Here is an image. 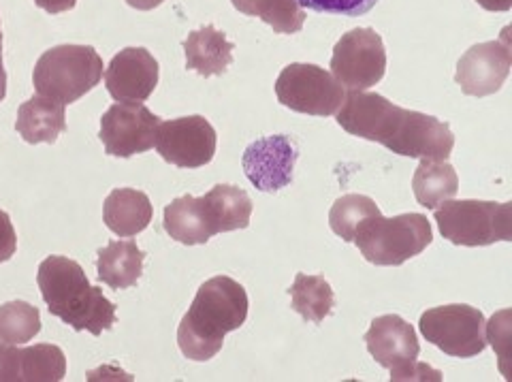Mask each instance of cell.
<instances>
[{"mask_svg":"<svg viewBox=\"0 0 512 382\" xmlns=\"http://www.w3.org/2000/svg\"><path fill=\"white\" fill-rule=\"evenodd\" d=\"M512 65L508 28L498 41L472 45L457 62L455 82L468 97H489L500 92Z\"/></svg>","mask_w":512,"mask_h":382,"instance_id":"obj_12","label":"cell"},{"mask_svg":"<svg viewBox=\"0 0 512 382\" xmlns=\"http://www.w3.org/2000/svg\"><path fill=\"white\" fill-rule=\"evenodd\" d=\"M154 208L150 197L137 188L111 190L103 205V220L118 237H135L150 227Z\"/></svg>","mask_w":512,"mask_h":382,"instance_id":"obj_16","label":"cell"},{"mask_svg":"<svg viewBox=\"0 0 512 382\" xmlns=\"http://www.w3.org/2000/svg\"><path fill=\"white\" fill-rule=\"evenodd\" d=\"M299 7L316 13L342 15V18H359L376 7L378 0H297Z\"/></svg>","mask_w":512,"mask_h":382,"instance_id":"obj_28","label":"cell"},{"mask_svg":"<svg viewBox=\"0 0 512 382\" xmlns=\"http://www.w3.org/2000/svg\"><path fill=\"white\" fill-rule=\"evenodd\" d=\"M288 295L293 299V310L314 325L323 323L335 308V293L323 276L297 274Z\"/></svg>","mask_w":512,"mask_h":382,"instance_id":"obj_23","label":"cell"},{"mask_svg":"<svg viewBox=\"0 0 512 382\" xmlns=\"http://www.w3.org/2000/svg\"><path fill=\"white\" fill-rule=\"evenodd\" d=\"M160 118L141 103H116L101 118V141L109 156L131 158L154 148Z\"/></svg>","mask_w":512,"mask_h":382,"instance_id":"obj_11","label":"cell"},{"mask_svg":"<svg viewBox=\"0 0 512 382\" xmlns=\"http://www.w3.org/2000/svg\"><path fill=\"white\" fill-rule=\"evenodd\" d=\"M15 250H18V235H15L9 214L0 210V263L13 259Z\"/></svg>","mask_w":512,"mask_h":382,"instance_id":"obj_30","label":"cell"},{"mask_svg":"<svg viewBox=\"0 0 512 382\" xmlns=\"http://www.w3.org/2000/svg\"><path fill=\"white\" fill-rule=\"evenodd\" d=\"M22 348L0 342V382H22Z\"/></svg>","mask_w":512,"mask_h":382,"instance_id":"obj_29","label":"cell"},{"mask_svg":"<svg viewBox=\"0 0 512 382\" xmlns=\"http://www.w3.org/2000/svg\"><path fill=\"white\" fill-rule=\"evenodd\" d=\"M248 318V293L229 276H216L199 286L190 310L178 327V346L190 361L214 359L224 336Z\"/></svg>","mask_w":512,"mask_h":382,"instance_id":"obj_2","label":"cell"},{"mask_svg":"<svg viewBox=\"0 0 512 382\" xmlns=\"http://www.w3.org/2000/svg\"><path fill=\"white\" fill-rule=\"evenodd\" d=\"M184 52L186 69L197 71L201 77H212L227 73L233 65L235 43H231L227 35L220 33L212 24H207L199 30H192L184 41Z\"/></svg>","mask_w":512,"mask_h":382,"instance_id":"obj_17","label":"cell"},{"mask_svg":"<svg viewBox=\"0 0 512 382\" xmlns=\"http://www.w3.org/2000/svg\"><path fill=\"white\" fill-rule=\"evenodd\" d=\"M414 197L423 208L436 210L444 201H451L459 190L457 171L446 161H431L423 158L421 165L416 167L412 178Z\"/></svg>","mask_w":512,"mask_h":382,"instance_id":"obj_22","label":"cell"},{"mask_svg":"<svg viewBox=\"0 0 512 382\" xmlns=\"http://www.w3.org/2000/svg\"><path fill=\"white\" fill-rule=\"evenodd\" d=\"M37 284L50 314L75 331L101 336L116 325V306L92 286L77 261L69 257H47L39 265Z\"/></svg>","mask_w":512,"mask_h":382,"instance_id":"obj_3","label":"cell"},{"mask_svg":"<svg viewBox=\"0 0 512 382\" xmlns=\"http://www.w3.org/2000/svg\"><path fill=\"white\" fill-rule=\"evenodd\" d=\"M397 380H436L438 382V380H442V374L438 370H431L425 363L414 361L410 368H406L402 374L397 376Z\"/></svg>","mask_w":512,"mask_h":382,"instance_id":"obj_31","label":"cell"},{"mask_svg":"<svg viewBox=\"0 0 512 382\" xmlns=\"http://www.w3.org/2000/svg\"><path fill=\"white\" fill-rule=\"evenodd\" d=\"M201 201L214 235L248 229L252 216V199L248 197L246 190L231 184H218L210 193L203 195Z\"/></svg>","mask_w":512,"mask_h":382,"instance_id":"obj_19","label":"cell"},{"mask_svg":"<svg viewBox=\"0 0 512 382\" xmlns=\"http://www.w3.org/2000/svg\"><path fill=\"white\" fill-rule=\"evenodd\" d=\"M64 107L67 105L37 94V97H32L20 105L15 131L22 135L26 143H32V146H37V143H56L58 137L67 131Z\"/></svg>","mask_w":512,"mask_h":382,"instance_id":"obj_18","label":"cell"},{"mask_svg":"<svg viewBox=\"0 0 512 382\" xmlns=\"http://www.w3.org/2000/svg\"><path fill=\"white\" fill-rule=\"evenodd\" d=\"M352 242L372 265L399 267L419 257L434 242V231L423 214H399L393 218L378 214L361 222Z\"/></svg>","mask_w":512,"mask_h":382,"instance_id":"obj_5","label":"cell"},{"mask_svg":"<svg viewBox=\"0 0 512 382\" xmlns=\"http://www.w3.org/2000/svg\"><path fill=\"white\" fill-rule=\"evenodd\" d=\"M35 5L47 13L52 15H58V13H64V11H71L75 9L77 0H35Z\"/></svg>","mask_w":512,"mask_h":382,"instance_id":"obj_32","label":"cell"},{"mask_svg":"<svg viewBox=\"0 0 512 382\" xmlns=\"http://www.w3.org/2000/svg\"><path fill=\"white\" fill-rule=\"evenodd\" d=\"M387 73V50L374 28H352L335 43L331 75L348 90H367Z\"/></svg>","mask_w":512,"mask_h":382,"instance_id":"obj_9","label":"cell"},{"mask_svg":"<svg viewBox=\"0 0 512 382\" xmlns=\"http://www.w3.org/2000/svg\"><path fill=\"white\" fill-rule=\"evenodd\" d=\"M378 214L380 208L374 199L365 195H344L333 203V208L329 212V225L331 231L342 237L344 242H352V237H355V231L361 222Z\"/></svg>","mask_w":512,"mask_h":382,"instance_id":"obj_27","label":"cell"},{"mask_svg":"<svg viewBox=\"0 0 512 382\" xmlns=\"http://www.w3.org/2000/svg\"><path fill=\"white\" fill-rule=\"evenodd\" d=\"M434 218L444 240L455 246H491L512 240V203L461 199L444 201Z\"/></svg>","mask_w":512,"mask_h":382,"instance_id":"obj_6","label":"cell"},{"mask_svg":"<svg viewBox=\"0 0 512 382\" xmlns=\"http://www.w3.org/2000/svg\"><path fill=\"white\" fill-rule=\"evenodd\" d=\"M126 3L131 5L133 9H139V11H152V9L163 5L165 0H126Z\"/></svg>","mask_w":512,"mask_h":382,"instance_id":"obj_34","label":"cell"},{"mask_svg":"<svg viewBox=\"0 0 512 382\" xmlns=\"http://www.w3.org/2000/svg\"><path fill=\"white\" fill-rule=\"evenodd\" d=\"M233 7L252 18H261L278 35H295L306 24V9L297 0H231Z\"/></svg>","mask_w":512,"mask_h":382,"instance_id":"obj_24","label":"cell"},{"mask_svg":"<svg viewBox=\"0 0 512 382\" xmlns=\"http://www.w3.org/2000/svg\"><path fill=\"white\" fill-rule=\"evenodd\" d=\"M143 261L146 252L139 250L135 242H111L99 250V280L114 291L131 289L143 274Z\"/></svg>","mask_w":512,"mask_h":382,"instance_id":"obj_21","label":"cell"},{"mask_svg":"<svg viewBox=\"0 0 512 382\" xmlns=\"http://www.w3.org/2000/svg\"><path fill=\"white\" fill-rule=\"evenodd\" d=\"M338 124L350 135L421 161H446L455 148V135L446 122L399 107L376 92L350 90L338 111Z\"/></svg>","mask_w":512,"mask_h":382,"instance_id":"obj_1","label":"cell"},{"mask_svg":"<svg viewBox=\"0 0 512 382\" xmlns=\"http://www.w3.org/2000/svg\"><path fill=\"white\" fill-rule=\"evenodd\" d=\"M103 58L92 45H56L37 60L32 84L37 94L71 105L101 84Z\"/></svg>","mask_w":512,"mask_h":382,"instance_id":"obj_4","label":"cell"},{"mask_svg":"<svg viewBox=\"0 0 512 382\" xmlns=\"http://www.w3.org/2000/svg\"><path fill=\"white\" fill-rule=\"evenodd\" d=\"M0 39H3V30H0Z\"/></svg>","mask_w":512,"mask_h":382,"instance_id":"obj_36","label":"cell"},{"mask_svg":"<svg viewBox=\"0 0 512 382\" xmlns=\"http://www.w3.org/2000/svg\"><path fill=\"white\" fill-rule=\"evenodd\" d=\"M109 97L118 103H143L158 86V62L146 47H124L105 69Z\"/></svg>","mask_w":512,"mask_h":382,"instance_id":"obj_14","label":"cell"},{"mask_svg":"<svg viewBox=\"0 0 512 382\" xmlns=\"http://www.w3.org/2000/svg\"><path fill=\"white\" fill-rule=\"evenodd\" d=\"M7 97V71L3 65V39H0V103Z\"/></svg>","mask_w":512,"mask_h":382,"instance_id":"obj_35","label":"cell"},{"mask_svg":"<svg viewBox=\"0 0 512 382\" xmlns=\"http://www.w3.org/2000/svg\"><path fill=\"white\" fill-rule=\"evenodd\" d=\"M41 331V314L28 301H9L0 306V342L26 344Z\"/></svg>","mask_w":512,"mask_h":382,"instance_id":"obj_26","label":"cell"},{"mask_svg":"<svg viewBox=\"0 0 512 382\" xmlns=\"http://www.w3.org/2000/svg\"><path fill=\"white\" fill-rule=\"evenodd\" d=\"M485 327L483 312L466 304L431 308L419 321L423 338L444 355L457 359H472L483 353L487 348Z\"/></svg>","mask_w":512,"mask_h":382,"instance_id":"obj_8","label":"cell"},{"mask_svg":"<svg viewBox=\"0 0 512 382\" xmlns=\"http://www.w3.org/2000/svg\"><path fill=\"white\" fill-rule=\"evenodd\" d=\"M299 158L297 143L286 135L252 141L242 156L246 178L263 193H278L293 182Z\"/></svg>","mask_w":512,"mask_h":382,"instance_id":"obj_13","label":"cell"},{"mask_svg":"<svg viewBox=\"0 0 512 382\" xmlns=\"http://www.w3.org/2000/svg\"><path fill=\"white\" fill-rule=\"evenodd\" d=\"M163 225L171 240L184 246L207 244L214 237L201 197L184 195L173 199L165 208Z\"/></svg>","mask_w":512,"mask_h":382,"instance_id":"obj_20","label":"cell"},{"mask_svg":"<svg viewBox=\"0 0 512 382\" xmlns=\"http://www.w3.org/2000/svg\"><path fill=\"white\" fill-rule=\"evenodd\" d=\"M276 97L297 114L333 116L340 111L346 90L338 79L318 65L293 62L276 79Z\"/></svg>","mask_w":512,"mask_h":382,"instance_id":"obj_7","label":"cell"},{"mask_svg":"<svg viewBox=\"0 0 512 382\" xmlns=\"http://www.w3.org/2000/svg\"><path fill=\"white\" fill-rule=\"evenodd\" d=\"M22 382H60L67 376V357L54 344L22 348Z\"/></svg>","mask_w":512,"mask_h":382,"instance_id":"obj_25","label":"cell"},{"mask_svg":"<svg viewBox=\"0 0 512 382\" xmlns=\"http://www.w3.org/2000/svg\"><path fill=\"white\" fill-rule=\"evenodd\" d=\"M365 344L376 363L391 370L393 382L421 355L414 327L397 314L374 318L370 331L365 333Z\"/></svg>","mask_w":512,"mask_h":382,"instance_id":"obj_15","label":"cell"},{"mask_svg":"<svg viewBox=\"0 0 512 382\" xmlns=\"http://www.w3.org/2000/svg\"><path fill=\"white\" fill-rule=\"evenodd\" d=\"M154 146L169 165L180 169H199L214 161L218 135L203 116H186L160 122Z\"/></svg>","mask_w":512,"mask_h":382,"instance_id":"obj_10","label":"cell"},{"mask_svg":"<svg viewBox=\"0 0 512 382\" xmlns=\"http://www.w3.org/2000/svg\"><path fill=\"white\" fill-rule=\"evenodd\" d=\"M476 3L487 11H508L512 7V0H476Z\"/></svg>","mask_w":512,"mask_h":382,"instance_id":"obj_33","label":"cell"}]
</instances>
